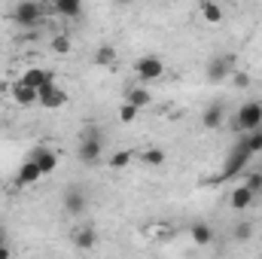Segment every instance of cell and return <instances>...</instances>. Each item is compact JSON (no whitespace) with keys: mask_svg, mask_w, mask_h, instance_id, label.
I'll return each mask as SVG.
<instances>
[{"mask_svg":"<svg viewBox=\"0 0 262 259\" xmlns=\"http://www.w3.org/2000/svg\"><path fill=\"white\" fill-rule=\"evenodd\" d=\"M37 95H40V107H46V110H58V107L67 104V92L61 89V85H55V82L43 85Z\"/></svg>","mask_w":262,"mask_h":259,"instance_id":"obj_8","label":"cell"},{"mask_svg":"<svg viewBox=\"0 0 262 259\" xmlns=\"http://www.w3.org/2000/svg\"><path fill=\"white\" fill-rule=\"evenodd\" d=\"M201 15H204L207 25H220V21H223V6L213 3V0H204V3H201Z\"/></svg>","mask_w":262,"mask_h":259,"instance_id":"obj_19","label":"cell"},{"mask_svg":"<svg viewBox=\"0 0 262 259\" xmlns=\"http://www.w3.org/2000/svg\"><path fill=\"white\" fill-rule=\"evenodd\" d=\"M253 198H256V195L241 183L238 189H232V192H229V207H232V210H238V213H244L247 207H253Z\"/></svg>","mask_w":262,"mask_h":259,"instance_id":"obj_11","label":"cell"},{"mask_svg":"<svg viewBox=\"0 0 262 259\" xmlns=\"http://www.w3.org/2000/svg\"><path fill=\"white\" fill-rule=\"evenodd\" d=\"M0 259H12V250H9V244H6V247H0Z\"/></svg>","mask_w":262,"mask_h":259,"instance_id":"obj_30","label":"cell"},{"mask_svg":"<svg viewBox=\"0 0 262 259\" xmlns=\"http://www.w3.org/2000/svg\"><path fill=\"white\" fill-rule=\"evenodd\" d=\"M85 207H89V198H85V189H79V186H70L64 192V210L70 217H82L85 213Z\"/></svg>","mask_w":262,"mask_h":259,"instance_id":"obj_10","label":"cell"},{"mask_svg":"<svg viewBox=\"0 0 262 259\" xmlns=\"http://www.w3.org/2000/svg\"><path fill=\"white\" fill-rule=\"evenodd\" d=\"M9 244V232H6V226H0V247H6Z\"/></svg>","mask_w":262,"mask_h":259,"instance_id":"obj_29","label":"cell"},{"mask_svg":"<svg viewBox=\"0 0 262 259\" xmlns=\"http://www.w3.org/2000/svg\"><path fill=\"white\" fill-rule=\"evenodd\" d=\"M235 128L241 134H250V131L262 128V104L259 101H244L235 113Z\"/></svg>","mask_w":262,"mask_h":259,"instance_id":"obj_2","label":"cell"},{"mask_svg":"<svg viewBox=\"0 0 262 259\" xmlns=\"http://www.w3.org/2000/svg\"><path fill=\"white\" fill-rule=\"evenodd\" d=\"M253 238V223H238L235 226V241H250Z\"/></svg>","mask_w":262,"mask_h":259,"instance_id":"obj_25","label":"cell"},{"mask_svg":"<svg viewBox=\"0 0 262 259\" xmlns=\"http://www.w3.org/2000/svg\"><path fill=\"white\" fill-rule=\"evenodd\" d=\"M9 95H12V101H15L18 107H34V104H40V95H37L34 89H28L21 79L12 85V92H9Z\"/></svg>","mask_w":262,"mask_h":259,"instance_id":"obj_12","label":"cell"},{"mask_svg":"<svg viewBox=\"0 0 262 259\" xmlns=\"http://www.w3.org/2000/svg\"><path fill=\"white\" fill-rule=\"evenodd\" d=\"M9 15H12V21H15L18 28H34V25L43 18V6H40L37 0H21V3H15V6L9 9Z\"/></svg>","mask_w":262,"mask_h":259,"instance_id":"obj_3","label":"cell"},{"mask_svg":"<svg viewBox=\"0 0 262 259\" xmlns=\"http://www.w3.org/2000/svg\"><path fill=\"white\" fill-rule=\"evenodd\" d=\"M250 153L247 149H241L238 143H235V149L229 153V159H226V165H223V180H229V177H238L241 171H247V165H250Z\"/></svg>","mask_w":262,"mask_h":259,"instance_id":"obj_5","label":"cell"},{"mask_svg":"<svg viewBox=\"0 0 262 259\" xmlns=\"http://www.w3.org/2000/svg\"><path fill=\"white\" fill-rule=\"evenodd\" d=\"M125 104L137 107V110H143V107H149V104H152V92H149V89H143V85L128 89V95H125Z\"/></svg>","mask_w":262,"mask_h":259,"instance_id":"obj_16","label":"cell"},{"mask_svg":"<svg viewBox=\"0 0 262 259\" xmlns=\"http://www.w3.org/2000/svg\"><path fill=\"white\" fill-rule=\"evenodd\" d=\"M73 244H76L79 250H92V247L98 244V232H95L92 226H82V229L73 235Z\"/></svg>","mask_w":262,"mask_h":259,"instance_id":"obj_17","label":"cell"},{"mask_svg":"<svg viewBox=\"0 0 262 259\" xmlns=\"http://www.w3.org/2000/svg\"><path fill=\"white\" fill-rule=\"evenodd\" d=\"M131 159H134V149L125 146V149H119V153L110 156V168H113V171H125V168L131 165Z\"/></svg>","mask_w":262,"mask_h":259,"instance_id":"obj_20","label":"cell"},{"mask_svg":"<svg viewBox=\"0 0 262 259\" xmlns=\"http://www.w3.org/2000/svg\"><path fill=\"white\" fill-rule=\"evenodd\" d=\"M55 12L58 15H67V18H76L82 12V3L79 0H55Z\"/></svg>","mask_w":262,"mask_h":259,"instance_id":"obj_21","label":"cell"},{"mask_svg":"<svg viewBox=\"0 0 262 259\" xmlns=\"http://www.w3.org/2000/svg\"><path fill=\"white\" fill-rule=\"evenodd\" d=\"M201 122H204V128H220L223 122H226V107L223 104H210L207 110H204V116H201Z\"/></svg>","mask_w":262,"mask_h":259,"instance_id":"obj_15","label":"cell"},{"mask_svg":"<svg viewBox=\"0 0 262 259\" xmlns=\"http://www.w3.org/2000/svg\"><path fill=\"white\" fill-rule=\"evenodd\" d=\"M140 159H143V165H149V168H159V165L165 162V149H162V146H146V149L140 153Z\"/></svg>","mask_w":262,"mask_h":259,"instance_id":"obj_22","label":"cell"},{"mask_svg":"<svg viewBox=\"0 0 262 259\" xmlns=\"http://www.w3.org/2000/svg\"><path fill=\"white\" fill-rule=\"evenodd\" d=\"M244 186H247L253 195H259V192H262V171H247V180H244Z\"/></svg>","mask_w":262,"mask_h":259,"instance_id":"obj_23","label":"cell"},{"mask_svg":"<svg viewBox=\"0 0 262 259\" xmlns=\"http://www.w3.org/2000/svg\"><path fill=\"white\" fill-rule=\"evenodd\" d=\"M238 146H241V149H247L250 156L262 153V128H259V131H250V134H244V137L238 140Z\"/></svg>","mask_w":262,"mask_h":259,"instance_id":"obj_18","label":"cell"},{"mask_svg":"<svg viewBox=\"0 0 262 259\" xmlns=\"http://www.w3.org/2000/svg\"><path fill=\"white\" fill-rule=\"evenodd\" d=\"M137 113H140V110H137V107H131V104H122V107H119V122H134V119H137Z\"/></svg>","mask_w":262,"mask_h":259,"instance_id":"obj_27","label":"cell"},{"mask_svg":"<svg viewBox=\"0 0 262 259\" xmlns=\"http://www.w3.org/2000/svg\"><path fill=\"white\" fill-rule=\"evenodd\" d=\"M28 159H31V162H34V165L40 168V174H43V177H49V174H52V171L58 168V156H55V153H52L49 146H34Z\"/></svg>","mask_w":262,"mask_h":259,"instance_id":"obj_7","label":"cell"},{"mask_svg":"<svg viewBox=\"0 0 262 259\" xmlns=\"http://www.w3.org/2000/svg\"><path fill=\"white\" fill-rule=\"evenodd\" d=\"M76 156H79L82 165L101 162V156H104V137H101L98 125H85V128L79 131V149H76Z\"/></svg>","mask_w":262,"mask_h":259,"instance_id":"obj_1","label":"cell"},{"mask_svg":"<svg viewBox=\"0 0 262 259\" xmlns=\"http://www.w3.org/2000/svg\"><path fill=\"white\" fill-rule=\"evenodd\" d=\"M43 174H40V168L31 162V159H25L21 165H18V171H15V183L18 186H31V183H37Z\"/></svg>","mask_w":262,"mask_h":259,"instance_id":"obj_13","label":"cell"},{"mask_svg":"<svg viewBox=\"0 0 262 259\" xmlns=\"http://www.w3.org/2000/svg\"><path fill=\"white\" fill-rule=\"evenodd\" d=\"M232 82H235V89H247V85H250V76H247L244 70H235V73H232Z\"/></svg>","mask_w":262,"mask_h":259,"instance_id":"obj_28","label":"cell"},{"mask_svg":"<svg viewBox=\"0 0 262 259\" xmlns=\"http://www.w3.org/2000/svg\"><path fill=\"white\" fill-rule=\"evenodd\" d=\"M134 73H137L140 82H156V79L165 73V64H162V58H156V55H143V58H137Z\"/></svg>","mask_w":262,"mask_h":259,"instance_id":"obj_4","label":"cell"},{"mask_svg":"<svg viewBox=\"0 0 262 259\" xmlns=\"http://www.w3.org/2000/svg\"><path fill=\"white\" fill-rule=\"evenodd\" d=\"M189 238H192V244H198V247H207V244H213V229L207 226V223H192L189 226Z\"/></svg>","mask_w":262,"mask_h":259,"instance_id":"obj_14","label":"cell"},{"mask_svg":"<svg viewBox=\"0 0 262 259\" xmlns=\"http://www.w3.org/2000/svg\"><path fill=\"white\" fill-rule=\"evenodd\" d=\"M95 61H98V64H113V61H116V49H113V46H101V49L95 52Z\"/></svg>","mask_w":262,"mask_h":259,"instance_id":"obj_24","label":"cell"},{"mask_svg":"<svg viewBox=\"0 0 262 259\" xmlns=\"http://www.w3.org/2000/svg\"><path fill=\"white\" fill-rule=\"evenodd\" d=\"M21 82H25L28 89H34V92H40L43 85L55 82V76H52V70H46V67H28V70L21 73Z\"/></svg>","mask_w":262,"mask_h":259,"instance_id":"obj_9","label":"cell"},{"mask_svg":"<svg viewBox=\"0 0 262 259\" xmlns=\"http://www.w3.org/2000/svg\"><path fill=\"white\" fill-rule=\"evenodd\" d=\"M52 49H55L58 55H67V52H70V37H67V34H58V37L52 40Z\"/></svg>","mask_w":262,"mask_h":259,"instance_id":"obj_26","label":"cell"},{"mask_svg":"<svg viewBox=\"0 0 262 259\" xmlns=\"http://www.w3.org/2000/svg\"><path fill=\"white\" fill-rule=\"evenodd\" d=\"M232 73H235V55H229V52L216 55V58L207 64V79H210V82H220V79H226V76H232Z\"/></svg>","mask_w":262,"mask_h":259,"instance_id":"obj_6","label":"cell"}]
</instances>
